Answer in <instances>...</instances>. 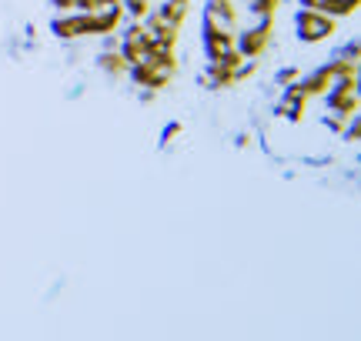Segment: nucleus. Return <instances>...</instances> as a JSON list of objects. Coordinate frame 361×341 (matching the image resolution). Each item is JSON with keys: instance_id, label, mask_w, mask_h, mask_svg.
Returning <instances> with one entry per match:
<instances>
[{"instance_id": "nucleus-4", "label": "nucleus", "mask_w": 361, "mask_h": 341, "mask_svg": "<svg viewBox=\"0 0 361 341\" xmlns=\"http://www.w3.org/2000/svg\"><path fill=\"white\" fill-rule=\"evenodd\" d=\"M128 74H130V80L137 84V87H147L151 94H157V91H164L171 84V74H164V70H157L147 57H144L141 64H130L128 67Z\"/></svg>"}, {"instance_id": "nucleus-14", "label": "nucleus", "mask_w": 361, "mask_h": 341, "mask_svg": "<svg viewBox=\"0 0 361 341\" xmlns=\"http://www.w3.org/2000/svg\"><path fill=\"white\" fill-rule=\"evenodd\" d=\"M295 80H298V67H288V70H281V74H278V84H281V87L295 84Z\"/></svg>"}, {"instance_id": "nucleus-11", "label": "nucleus", "mask_w": 361, "mask_h": 341, "mask_svg": "<svg viewBox=\"0 0 361 341\" xmlns=\"http://www.w3.org/2000/svg\"><path fill=\"white\" fill-rule=\"evenodd\" d=\"M147 40H124L121 54H124V61H128V64H141L144 57H147Z\"/></svg>"}, {"instance_id": "nucleus-18", "label": "nucleus", "mask_w": 361, "mask_h": 341, "mask_svg": "<svg viewBox=\"0 0 361 341\" xmlns=\"http://www.w3.org/2000/svg\"><path fill=\"white\" fill-rule=\"evenodd\" d=\"M345 57H348V61H358V44H355V40L348 44V54H345Z\"/></svg>"}, {"instance_id": "nucleus-7", "label": "nucleus", "mask_w": 361, "mask_h": 341, "mask_svg": "<svg viewBox=\"0 0 361 341\" xmlns=\"http://www.w3.org/2000/svg\"><path fill=\"white\" fill-rule=\"evenodd\" d=\"M207 20H218L221 27H228V30H234L238 27V0H211L207 4V13H204Z\"/></svg>"}, {"instance_id": "nucleus-3", "label": "nucleus", "mask_w": 361, "mask_h": 341, "mask_svg": "<svg viewBox=\"0 0 361 341\" xmlns=\"http://www.w3.org/2000/svg\"><path fill=\"white\" fill-rule=\"evenodd\" d=\"M271 30H274V17H261L258 27L241 30V34L234 37V47L245 54V61H258V57H264V51L271 47Z\"/></svg>"}, {"instance_id": "nucleus-17", "label": "nucleus", "mask_w": 361, "mask_h": 341, "mask_svg": "<svg viewBox=\"0 0 361 341\" xmlns=\"http://www.w3.org/2000/svg\"><path fill=\"white\" fill-rule=\"evenodd\" d=\"M180 131H184V128H180V124H171L168 131H164V144H171V141H174V137H178Z\"/></svg>"}, {"instance_id": "nucleus-2", "label": "nucleus", "mask_w": 361, "mask_h": 341, "mask_svg": "<svg viewBox=\"0 0 361 341\" xmlns=\"http://www.w3.org/2000/svg\"><path fill=\"white\" fill-rule=\"evenodd\" d=\"M328 97V107H331V114L338 118H355L361 107V97H358V78H338L331 84V91L324 94Z\"/></svg>"}, {"instance_id": "nucleus-9", "label": "nucleus", "mask_w": 361, "mask_h": 341, "mask_svg": "<svg viewBox=\"0 0 361 341\" xmlns=\"http://www.w3.org/2000/svg\"><path fill=\"white\" fill-rule=\"evenodd\" d=\"M128 61H124V54L121 51H111V54H101V70H107L111 78H124L128 74Z\"/></svg>"}, {"instance_id": "nucleus-6", "label": "nucleus", "mask_w": 361, "mask_h": 341, "mask_svg": "<svg viewBox=\"0 0 361 341\" xmlns=\"http://www.w3.org/2000/svg\"><path fill=\"white\" fill-rule=\"evenodd\" d=\"M234 30H228V27H221L218 20H207L204 17V47L211 57H218V54H224L228 47H234Z\"/></svg>"}, {"instance_id": "nucleus-1", "label": "nucleus", "mask_w": 361, "mask_h": 341, "mask_svg": "<svg viewBox=\"0 0 361 341\" xmlns=\"http://www.w3.org/2000/svg\"><path fill=\"white\" fill-rule=\"evenodd\" d=\"M335 30H338V20L322 11L301 7V11L295 13V34L301 44H322V40H328Z\"/></svg>"}, {"instance_id": "nucleus-15", "label": "nucleus", "mask_w": 361, "mask_h": 341, "mask_svg": "<svg viewBox=\"0 0 361 341\" xmlns=\"http://www.w3.org/2000/svg\"><path fill=\"white\" fill-rule=\"evenodd\" d=\"M51 7L57 13H71L74 7H78V0H51Z\"/></svg>"}, {"instance_id": "nucleus-19", "label": "nucleus", "mask_w": 361, "mask_h": 341, "mask_svg": "<svg viewBox=\"0 0 361 341\" xmlns=\"http://www.w3.org/2000/svg\"><path fill=\"white\" fill-rule=\"evenodd\" d=\"M184 4H191V0H184Z\"/></svg>"}, {"instance_id": "nucleus-13", "label": "nucleus", "mask_w": 361, "mask_h": 341, "mask_svg": "<svg viewBox=\"0 0 361 341\" xmlns=\"http://www.w3.org/2000/svg\"><path fill=\"white\" fill-rule=\"evenodd\" d=\"M281 7V0H251V13H258V17H274Z\"/></svg>"}, {"instance_id": "nucleus-16", "label": "nucleus", "mask_w": 361, "mask_h": 341, "mask_svg": "<svg viewBox=\"0 0 361 341\" xmlns=\"http://www.w3.org/2000/svg\"><path fill=\"white\" fill-rule=\"evenodd\" d=\"M298 4H301V7H308V11H324V4H328V0H298Z\"/></svg>"}, {"instance_id": "nucleus-8", "label": "nucleus", "mask_w": 361, "mask_h": 341, "mask_svg": "<svg viewBox=\"0 0 361 341\" xmlns=\"http://www.w3.org/2000/svg\"><path fill=\"white\" fill-rule=\"evenodd\" d=\"M154 11L161 13V20H168L174 27H184V20H188V4L184 0H168L164 7H154Z\"/></svg>"}, {"instance_id": "nucleus-12", "label": "nucleus", "mask_w": 361, "mask_h": 341, "mask_svg": "<svg viewBox=\"0 0 361 341\" xmlns=\"http://www.w3.org/2000/svg\"><path fill=\"white\" fill-rule=\"evenodd\" d=\"M121 7H124V17H130V20H144L147 13L154 11L151 0H121Z\"/></svg>"}, {"instance_id": "nucleus-5", "label": "nucleus", "mask_w": 361, "mask_h": 341, "mask_svg": "<svg viewBox=\"0 0 361 341\" xmlns=\"http://www.w3.org/2000/svg\"><path fill=\"white\" fill-rule=\"evenodd\" d=\"M338 80V74H335V64H324V67H318L314 74H308L305 80H298V87L305 91V97H324V94L331 91V84Z\"/></svg>"}, {"instance_id": "nucleus-10", "label": "nucleus", "mask_w": 361, "mask_h": 341, "mask_svg": "<svg viewBox=\"0 0 361 341\" xmlns=\"http://www.w3.org/2000/svg\"><path fill=\"white\" fill-rule=\"evenodd\" d=\"M358 4L361 0H328L322 13L335 17V20H341V17H355V13H358Z\"/></svg>"}]
</instances>
